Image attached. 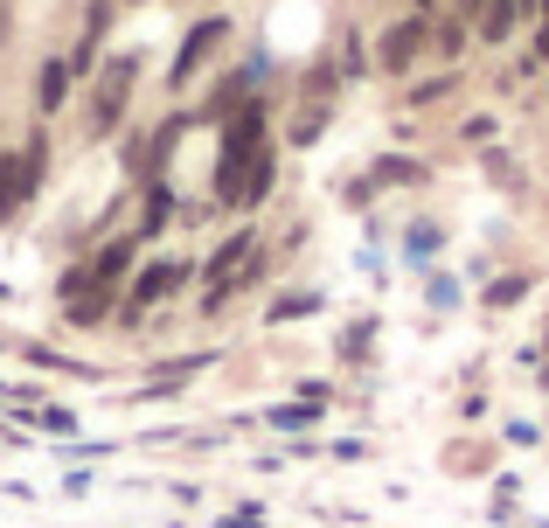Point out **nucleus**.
Wrapping results in <instances>:
<instances>
[{
    "mask_svg": "<svg viewBox=\"0 0 549 528\" xmlns=\"http://www.w3.org/2000/svg\"><path fill=\"white\" fill-rule=\"evenodd\" d=\"M258 160H265V105H244L237 126L223 132V153H216V195L244 209V181Z\"/></svg>",
    "mask_w": 549,
    "mask_h": 528,
    "instance_id": "1",
    "label": "nucleus"
},
{
    "mask_svg": "<svg viewBox=\"0 0 549 528\" xmlns=\"http://www.w3.org/2000/svg\"><path fill=\"white\" fill-rule=\"evenodd\" d=\"M42 167H49V146H42V132H35L21 153H7V160H0V223H7V216H14V209H21L35 188H42Z\"/></svg>",
    "mask_w": 549,
    "mask_h": 528,
    "instance_id": "2",
    "label": "nucleus"
},
{
    "mask_svg": "<svg viewBox=\"0 0 549 528\" xmlns=\"http://www.w3.org/2000/svg\"><path fill=\"white\" fill-rule=\"evenodd\" d=\"M126 98H133V56H112V70H105V84H98V98H91V126L112 132L119 119H126Z\"/></svg>",
    "mask_w": 549,
    "mask_h": 528,
    "instance_id": "3",
    "label": "nucleus"
},
{
    "mask_svg": "<svg viewBox=\"0 0 549 528\" xmlns=\"http://www.w3.org/2000/svg\"><path fill=\"white\" fill-rule=\"evenodd\" d=\"M424 21H431V14H411V21H397V28L383 35V70H411V56L424 49Z\"/></svg>",
    "mask_w": 549,
    "mask_h": 528,
    "instance_id": "4",
    "label": "nucleus"
},
{
    "mask_svg": "<svg viewBox=\"0 0 549 528\" xmlns=\"http://www.w3.org/2000/svg\"><path fill=\"white\" fill-rule=\"evenodd\" d=\"M223 35H230V21H195V28H188V42H181V56H174V77H195V70H202V56H209Z\"/></svg>",
    "mask_w": 549,
    "mask_h": 528,
    "instance_id": "5",
    "label": "nucleus"
},
{
    "mask_svg": "<svg viewBox=\"0 0 549 528\" xmlns=\"http://www.w3.org/2000/svg\"><path fill=\"white\" fill-rule=\"evenodd\" d=\"M195 278V264H146L139 271V285H133V306H153V299H167L174 285H188Z\"/></svg>",
    "mask_w": 549,
    "mask_h": 528,
    "instance_id": "6",
    "label": "nucleus"
},
{
    "mask_svg": "<svg viewBox=\"0 0 549 528\" xmlns=\"http://www.w3.org/2000/svg\"><path fill=\"white\" fill-rule=\"evenodd\" d=\"M70 84H77V70H70L63 56H56V63H42V84H35V105H42V119H56V112H63V91H70Z\"/></svg>",
    "mask_w": 549,
    "mask_h": 528,
    "instance_id": "7",
    "label": "nucleus"
},
{
    "mask_svg": "<svg viewBox=\"0 0 549 528\" xmlns=\"http://www.w3.org/2000/svg\"><path fill=\"white\" fill-rule=\"evenodd\" d=\"M251 251H258V230H237V237H230V244H223V251L209 258V278H223V285H230V271L251 258Z\"/></svg>",
    "mask_w": 549,
    "mask_h": 528,
    "instance_id": "8",
    "label": "nucleus"
},
{
    "mask_svg": "<svg viewBox=\"0 0 549 528\" xmlns=\"http://www.w3.org/2000/svg\"><path fill=\"white\" fill-rule=\"evenodd\" d=\"M515 21H522V7H508V0H487V14H480V35H487V42H501Z\"/></svg>",
    "mask_w": 549,
    "mask_h": 528,
    "instance_id": "9",
    "label": "nucleus"
},
{
    "mask_svg": "<svg viewBox=\"0 0 549 528\" xmlns=\"http://www.w3.org/2000/svg\"><path fill=\"white\" fill-rule=\"evenodd\" d=\"M167 209H174V195H167V188L153 181V188H146V216H139V237H160V223H167Z\"/></svg>",
    "mask_w": 549,
    "mask_h": 528,
    "instance_id": "10",
    "label": "nucleus"
},
{
    "mask_svg": "<svg viewBox=\"0 0 549 528\" xmlns=\"http://www.w3.org/2000/svg\"><path fill=\"white\" fill-rule=\"evenodd\" d=\"M272 174H278V160H272V153H265V160H258V167H251V181H244V209H251V202H265V195H272Z\"/></svg>",
    "mask_w": 549,
    "mask_h": 528,
    "instance_id": "11",
    "label": "nucleus"
},
{
    "mask_svg": "<svg viewBox=\"0 0 549 528\" xmlns=\"http://www.w3.org/2000/svg\"><path fill=\"white\" fill-rule=\"evenodd\" d=\"M459 49H466V21H445V28H438V56L459 63Z\"/></svg>",
    "mask_w": 549,
    "mask_h": 528,
    "instance_id": "12",
    "label": "nucleus"
},
{
    "mask_svg": "<svg viewBox=\"0 0 549 528\" xmlns=\"http://www.w3.org/2000/svg\"><path fill=\"white\" fill-rule=\"evenodd\" d=\"M299 313H313V299H306V292H299V299H278V306H272V320H299Z\"/></svg>",
    "mask_w": 549,
    "mask_h": 528,
    "instance_id": "13",
    "label": "nucleus"
},
{
    "mask_svg": "<svg viewBox=\"0 0 549 528\" xmlns=\"http://www.w3.org/2000/svg\"><path fill=\"white\" fill-rule=\"evenodd\" d=\"M487 299H494V306H515V299H522V278H501V285H494Z\"/></svg>",
    "mask_w": 549,
    "mask_h": 528,
    "instance_id": "14",
    "label": "nucleus"
},
{
    "mask_svg": "<svg viewBox=\"0 0 549 528\" xmlns=\"http://www.w3.org/2000/svg\"><path fill=\"white\" fill-rule=\"evenodd\" d=\"M376 174H383V181H417V167H411V160H383Z\"/></svg>",
    "mask_w": 549,
    "mask_h": 528,
    "instance_id": "15",
    "label": "nucleus"
},
{
    "mask_svg": "<svg viewBox=\"0 0 549 528\" xmlns=\"http://www.w3.org/2000/svg\"><path fill=\"white\" fill-rule=\"evenodd\" d=\"M431 7H438V0H411V14H431Z\"/></svg>",
    "mask_w": 549,
    "mask_h": 528,
    "instance_id": "16",
    "label": "nucleus"
},
{
    "mask_svg": "<svg viewBox=\"0 0 549 528\" xmlns=\"http://www.w3.org/2000/svg\"><path fill=\"white\" fill-rule=\"evenodd\" d=\"M508 7H522V0H508ZM522 14H529V7H522Z\"/></svg>",
    "mask_w": 549,
    "mask_h": 528,
    "instance_id": "17",
    "label": "nucleus"
},
{
    "mask_svg": "<svg viewBox=\"0 0 549 528\" xmlns=\"http://www.w3.org/2000/svg\"><path fill=\"white\" fill-rule=\"evenodd\" d=\"M0 160H7V153H0Z\"/></svg>",
    "mask_w": 549,
    "mask_h": 528,
    "instance_id": "18",
    "label": "nucleus"
}]
</instances>
